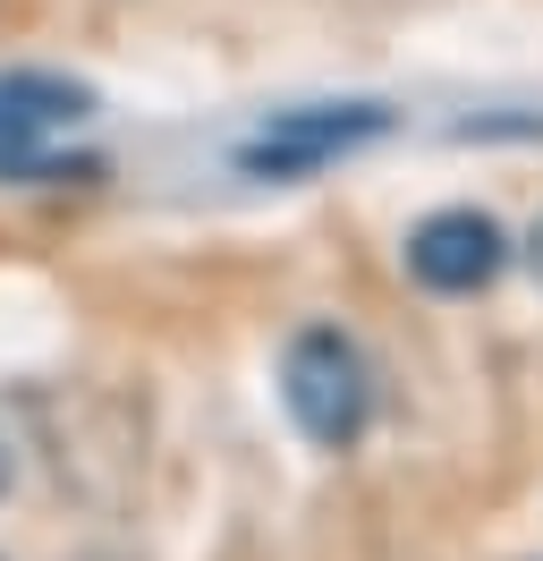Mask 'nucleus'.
Returning <instances> with one entry per match:
<instances>
[{
  "label": "nucleus",
  "instance_id": "1",
  "mask_svg": "<svg viewBox=\"0 0 543 561\" xmlns=\"http://www.w3.org/2000/svg\"><path fill=\"white\" fill-rule=\"evenodd\" d=\"M280 400H289V417L314 451H357V434L373 425V366L357 357L348 332L305 323L280 357Z\"/></svg>",
  "mask_w": 543,
  "mask_h": 561
},
{
  "label": "nucleus",
  "instance_id": "2",
  "mask_svg": "<svg viewBox=\"0 0 543 561\" xmlns=\"http://www.w3.org/2000/svg\"><path fill=\"white\" fill-rule=\"evenodd\" d=\"M94 119V94L60 69H9L0 77V179H68L60 137Z\"/></svg>",
  "mask_w": 543,
  "mask_h": 561
},
{
  "label": "nucleus",
  "instance_id": "3",
  "mask_svg": "<svg viewBox=\"0 0 543 561\" xmlns=\"http://www.w3.org/2000/svg\"><path fill=\"white\" fill-rule=\"evenodd\" d=\"M382 128H391V111H382V103H314V111H280L272 128H255V137H246L238 171H246V179H305V171H323V162H339V153L373 145Z\"/></svg>",
  "mask_w": 543,
  "mask_h": 561
},
{
  "label": "nucleus",
  "instance_id": "4",
  "mask_svg": "<svg viewBox=\"0 0 543 561\" xmlns=\"http://www.w3.org/2000/svg\"><path fill=\"white\" fill-rule=\"evenodd\" d=\"M501 264H509V230L475 205L425 213V221L407 230V273L425 280L434 298H475V289L501 280Z\"/></svg>",
  "mask_w": 543,
  "mask_h": 561
},
{
  "label": "nucleus",
  "instance_id": "5",
  "mask_svg": "<svg viewBox=\"0 0 543 561\" xmlns=\"http://www.w3.org/2000/svg\"><path fill=\"white\" fill-rule=\"evenodd\" d=\"M527 255H535V273H543V221H535V247H527Z\"/></svg>",
  "mask_w": 543,
  "mask_h": 561
},
{
  "label": "nucleus",
  "instance_id": "6",
  "mask_svg": "<svg viewBox=\"0 0 543 561\" xmlns=\"http://www.w3.org/2000/svg\"><path fill=\"white\" fill-rule=\"evenodd\" d=\"M0 477H9V468H0Z\"/></svg>",
  "mask_w": 543,
  "mask_h": 561
}]
</instances>
